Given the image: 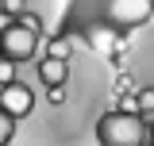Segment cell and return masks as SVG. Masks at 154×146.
Masks as SVG:
<instances>
[{
  "instance_id": "cell-2",
  "label": "cell",
  "mask_w": 154,
  "mask_h": 146,
  "mask_svg": "<svg viewBox=\"0 0 154 146\" xmlns=\"http://www.w3.org/2000/svg\"><path fill=\"white\" fill-rule=\"evenodd\" d=\"M35 50H38V35L27 31L23 23H12L0 35V58H8V62H31Z\"/></svg>"
},
{
  "instance_id": "cell-3",
  "label": "cell",
  "mask_w": 154,
  "mask_h": 146,
  "mask_svg": "<svg viewBox=\"0 0 154 146\" xmlns=\"http://www.w3.org/2000/svg\"><path fill=\"white\" fill-rule=\"evenodd\" d=\"M31 108H35V96H31V89H27V85L12 81V85H4V89H0V111H8L12 119L31 115Z\"/></svg>"
},
{
  "instance_id": "cell-10",
  "label": "cell",
  "mask_w": 154,
  "mask_h": 146,
  "mask_svg": "<svg viewBox=\"0 0 154 146\" xmlns=\"http://www.w3.org/2000/svg\"><path fill=\"white\" fill-rule=\"evenodd\" d=\"M135 108H139V111H146V115H154V89L139 92V100H135Z\"/></svg>"
},
{
  "instance_id": "cell-4",
  "label": "cell",
  "mask_w": 154,
  "mask_h": 146,
  "mask_svg": "<svg viewBox=\"0 0 154 146\" xmlns=\"http://www.w3.org/2000/svg\"><path fill=\"white\" fill-rule=\"evenodd\" d=\"M108 12H112V19H116V23H123V27H135V23L150 19L154 0H112V4H108Z\"/></svg>"
},
{
  "instance_id": "cell-9",
  "label": "cell",
  "mask_w": 154,
  "mask_h": 146,
  "mask_svg": "<svg viewBox=\"0 0 154 146\" xmlns=\"http://www.w3.org/2000/svg\"><path fill=\"white\" fill-rule=\"evenodd\" d=\"M112 42H116V35H112V31H104V27H96V31H93V46H100V50H108Z\"/></svg>"
},
{
  "instance_id": "cell-8",
  "label": "cell",
  "mask_w": 154,
  "mask_h": 146,
  "mask_svg": "<svg viewBox=\"0 0 154 146\" xmlns=\"http://www.w3.org/2000/svg\"><path fill=\"white\" fill-rule=\"evenodd\" d=\"M12 81H16V62L0 58V89H4V85H12Z\"/></svg>"
},
{
  "instance_id": "cell-6",
  "label": "cell",
  "mask_w": 154,
  "mask_h": 146,
  "mask_svg": "<svg viewBox=\"0 0 154 146\" xmlns=\"http://www.w3.org/2000/svg\"><path fill=\"white\" fill-rule=\"evenodd\" d=\"M69 54H73V38H54V42H50V54H46V58H62V62H66Z\"/></svg>"
},
{
  "instance_id": "cell-7",
  "label": "cell",
  "mask_w": 154,
  "mask_h": 146,
  "mask_svg": "<svg viewBox=\"0 0 154 146\" xmlns=\"http://www.w3.org/2000/svg\"><path fill=\"white\" fill-rule=\"evenodd\" d=\"M12 135H16V127H12V115H8V111H0V146L12 142Z\"/></svg>"
},
{
  "instance_id": "cell-5",
  "label": "cell",
  "mask_w": 154,
  "mask_h": 146,
  "mask_svg": "<svg viewBox=\"0 0 154 146\" xmlns=\"http://www.w3.org/2000/svg\"><path fill=\"white\" fill-rule=\"evenodd\" d=\"M38 77H42L46 89H66V81H69V65H66L62 58H42V62H38Z\"/></svg>"
},
{
  "instance_id": "cell-11",
  "label": "cell",
  "mask_w": 154,
  "mask_h": 146,
  "mask_svg": "<svg viewBox=\"0 0 154 146\" xmlns=\"http://www.w3.org/2000/svg\"><path fill=\"white\" fill-rule=\"evenodd\" d=\"M0 12L16 16V12H23V0H0Z\"/></svg>"
},
{
  "instance_id": "cell-13",
  "label": "cell",
  "mask_w": 154,
  "mask_h": 146,
  "mask_svg": "<svg viewBox=\"0 0 154 146\" xmlns=\"http://www.w3.org/2000/svg\"><path fill=\"white\" fill-rule=\"evenodd\" d=\"M8 27H12V16H8V12H0V35H4Z\"/></svg>"
},
{
  "instance_id": "cell-12",
  "label": "cell",
  "mask_w": 154,
  "mask_h": 146,
  "mask_svg": "<svg viewBox=\"0 0 154 146\" xmlns=\"http://www.w3.org/2000/svg\"><path fill=\"white\" fill-rule=\"evenodd\" d=\"M19 23H23L27 31H35V35H38V31H42V23H38V19L31 16V12H23V19H19Z\"/></svg>"
},
{
  "instance_id": "cell-1",
  "label": "cell",
  "mask_w": 154,
  "mask_h": 146,
  "mask_svg": "<svg viewBox=\"0 0 154 146\" xmlns=\"http://www.w3.org/2000/svg\"><path fill=\"white\" fill-rule=\"evenodd\" d=\"M146 127L135 111H108L100 119V142L104 146H143Z\"/></svg>"
}]
</instances>
